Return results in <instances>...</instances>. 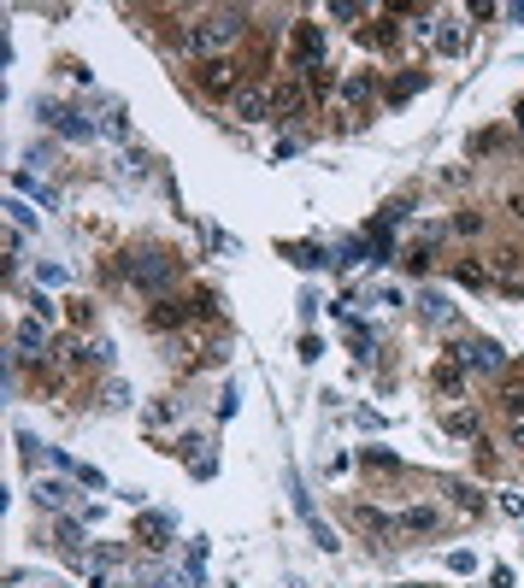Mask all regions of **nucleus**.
I'll list each match as a JSON object with an SVG mask.
<instances>
[{
	"label": "nucleus",
	"mask_w": 524,
	"mask_h": 588,
	"mask_svg": "<svg viewBox=\"0 0 524 588\" xmlns=\"http://www.w3.org/2000/svg\"><path fill=\"white\" fill-rule=\"evenodd\" d=\"M241 36H248V6H207V13H195V24L177 29V47L207 65V59H230Z\"/></svg>",
	"instance_id": "obj_1"
},
{
	"label": "nucleus",
	"mask_w": 524,
	"mask_h": 588,
	"mask_svg": "<svg viewBox=\"0 0 524 588\" xmlns=\"http://www.w3.org/2000/svg\"><path fill=\"white\" fill-rule=\"evenodd\" d=\"M124 277L136 282V289H148V294H159V300H165V289L177 282V253H165V248L130 253V259H124Z\"/></svg>",
	"instance_id": "obj_2"
},
{
	"label": "nucleus",
	"mask_w": 524,
	"mask_h": 588,
	"mask_svg": "<svg viewBox=\"0 0 524 588\" xmlns=\"http://www.w3.org/2000/svg\"><path fill=\"white\" fill-rule=\"evenodd\" d=\"M36 118H42L47 130H59L65 141H95V130H100L83 106H65V100H36Z\"/></svg>",
	"instance_id": "obj_3"
},
{
	"label": "nucleus",
	"mask_w": 524,
	"mask_h": 588,
	"mask_svg": "<svg viewBox=\"0 0 524 588\" xmlns=\"http://www.w3.org/2000/svg\"><path fill=\"white\" fill-rule=\"evenodd\" d=\"M448 359H460L466 371H489V377H507V348L501 341H453L448 348Z\"/></svg>",
	"instance_id": "obj_4"
},
{
	"label": "nucleus",
	"mask_w": 524,
	"mask_h": 588,
	"mask_svg": "<svg viewBox=\"0 0 524 588\" xmlns=\"http://www.w3.org/2000/svg\"><path fill=\"white\" fill-rule=\"evenodd\" d=\"M195 83L207 88L213 100H236L241 88H248V83H241V65H236V59H207V65L195 71Z\"/></svg>",
	"instance_id": "obj_5"
},
{
	"label": "nucleus",
	"mask_w": 524,
	"mask_h": 588,
	"mask_svg": "<svg viewBox=\"0 0 524 588\" xmlns=\"http://www.w3.org/2000/svg\"><path fill=\"white\" fill-rule=\"evenodd\" d=\"M289 59H295V71H300V77H307V71H318V65H325V29H318V24H295Z\"/></svg>",
	"instance_id": "obj_6"
},
{
	"label": "nucleus",
	"mask_w": 524,
	"mask_h": 588,
	"mask_svg": "<svg viewBox=\"0 0 524 588\" xmlns=\"http://www.w3.org/2000/svg\"><path fill=\"white\" fill-rule=\"evenodd\" d=\"M136 542L148 547V553H165L171 542H177V518H165V512H136Z\"/></svg>",
	"instance_id": "obj_7"
},
{
	"label": "nucleus",
	"mask_w": 524,
	"mask_h": 588,
	"mask_svg": "<svg viewBox=\"0 0 524 588\" xmlns=\"http://www.w3.org/2000/svg\"><path fill=\"white\" fill-rule=\"evenodd\" d=\"M230 113H236L241 124H266V118H277V106H271V88L266 83H248L236 100H230Z\"/></svg>",
	"instance_id": "obj_8"
},
{
	"label": "nucleus",
	"mask_w": 524,
	"mask_h": 588,
	"mask_svg": "<svg viewBox=\"0 0 524 588\" xmlns=\"http://www.w3.org/2000/svg\"><path fill=\"white\" fill-rule=\"evenodd\" d=\"M13 359H36V365L47 359V323L42 318H24L13 330Z\"/></svg>",
	"instance_id": "obj_9"
},
{
	"label": "nucleus",
	"mask_w": 524,
	"mask_h": 588,
	"mask_svg": "<svg viewBox=\"0 0 524 588\" xmlns=\"http://www.w3.org/2000/svg\"><path fill=\"white\" fill-rule=\"evenodd\" d=\"M371 95H377V77L371 71H354L348 83H342V100H348V113H342V130H354V106H371Z\"/></svg>",
	"instance_id": "obj_10"
},
{
	"label": "nucleus",
	"mask_w": 524,
	"mask_h": 588,
	"mask_svg": "<svg viewBox=\"0 0 524 588\" xmlns=\"http://www.w3.org/2000/svg\"><path fill=\"white\" fill-rule=\"evenodd\" d=\"M395 524H401V535H436L448 518H442V506H407Z\"/></svg>",
	"instance_id": "obj_11"
},
{
	"label": "nucleus",
	"mask_w": 524,
	"mask_h": 588,
	"mask_svg": "<svg viewBox=\"0 0 524 588\" xmlns=\"http://www.w3.org/2000/svg\"><path fill=\"white\" fill-rule=\"evenodd\" d=\"M307 95H312L307 83H277V88H271V106H277V118L289 124V118H300V113H307Z\"/></svg>",
	"instance_id": "obj_12"
},
{
	"label": "nucleus",
	"mask_w": 524,
	"mask_h": 588,
	"mask_svg": "<svg viewBox=\"0 0 524 588\" xmlns=\"http://www.w3.org/2000/svg\"><path fill=\"white\" fill-rule=\"evenodd\" d=\"M13 189H18V195H24V200H36V206H42V212H54V206H59V195H54V189H47V182H36V177H30V171H13Z\"/></svg>",
	"instance_id": "obj_13"
},
{
	"label": "nucleus",
	"mask_w": 524,
	"mask_h": 588,
	"mask_svg": "<svg viewBox=\"0 0 524 588\" xmlns=\"http://www.w3.org/2000/svg\"><path fill=\"white\" fill-rule=\"evenodd\" d=\"M148 323H154V330H183V323H189V307L165 294V300H154V312H148Z\"/></svg>",
	"instance_id": "obj_14"
},
{
	"label": "nucleus",
	"mask_w": 524,
	"mask_h": 588,
	"mask_svg": "<svg viewBox=\"0 0 524 588\" xmlns=\"http://www.w3.org/2000/svg\"><path fill=\"white\" fill-rule=\"evenodd\" d=\"M442 424H448V435H466V441H483V418H478V412H471V407L448 412V418H442Z\"/></svg>",
	"instance_id": "obj_15"
},
{
	"label": "nucleus",
	"mask_w": 524,
	"mask_h": 588,
	"mask_svg": "<svg viewBox=\"0 0 524 588\" xmlns=\"http://www.w3.org/2000/svg\"><path fill=\"white\" fill-rule=\"evenodd\" d=\"M183 459H189V471H195V476H213V471H218V459L207 453V441H200V435H189V441H183Z\"/></svg>",
	"instance_id": "obj_16"
},
{
	"label": "nucleus",
	"mask_w": 524,
	"mask_h": 588,
	"mask_svg": "<svg viewBox=\"0 0 524 588\" xmlns=\"http://www.w3.org/2000/svg\"><path fill=\"white\" fill-rule=\"evenodd\" d=\"M501 412H507V418H524V371L519 377H501Z\"/></svg>",
	"instance_id": "obj_17"
},
{
	"label": "nucleus",
	"mask_w": 524,
	"mask_h": 588,
	"mask_svg": "<svg viewBox=\"0 0 524 588\" xmlns=\"http://www.w3.org/2000/svg\"><path fill=\"white\" fill-rule=\"evenodd\" d=\"M283 253H289V259H295L300 271H318V265H330V253H325V248H312V241H289Z\"/></svg>",
	"instance_id": "obj_18"
},
{
	"label": "nucleus",
	"mask_w": 524,
	"mask_h": 588,
	"mask_svg": "<svg viewBox=\"0 0 524 588\" xmlns=\"http://www.w3.org/2000/svg\"><path fill=\"white\" fill-rule=\"evenodd\" d=\"M436 389H442V394L466 389V365H460V359H442V365H436Z\"/></svg>",
	"instance_id": "obj_19"
},
{
	"label": "nucleus",
	"mask_w": 524,
	"mask_h": 588,
	"mask_svg": "<svg viewBox=\"0 0 524 588\" xmlns=\"http://www.w3.org/2000/svg\"><path fill=\"white\" fill-rule=\"evenodd\" d=\"M65 500H72V489H65V483H36V506H47V512H65Z\"/></svg>",
	"instance_id": "obj_20"
},
{
	"label": "nucleus",
	"mask_w": 524,
	"mask_h": 588,
	"mask_svg": "<svg viewBox=\"0 0 524 588\" xmlns=\"http://www.w3.org/2000/svg\"><path fill=\"white\" fill-rule=\"evenodd\" d=\"M412 307H418V318H425V323H448V300H442V294H418V300H412Z\"/></svg>",
	"instance_id": "obj_21"
},
{
	"label": "nucleus",
	"mask_w": 524,
	"mask_h": 588,
	"mask_svg": "<svg viewBox=\"0 0 524 588\" xmlns=\"http://www.w3.org/2000/svg\"><path fill=\"white\" fill-rule=\"evenodd\" d=\"M453 282H466V289H483V282H489V265H478V259H453Z\"/></svg>",
	"instance_id": "obj_22"
},
{
	"label": "nucleus",
	"mask_w": 524,
	"mask_h": 588,
	"mask_svg": "<svg viewBox=\"0 0 524 588\" xmlns=\"http://www.w3.org/2000/svg\"><path fill=\"white\" fill-rule=\"evenodd\" d=\"M418 88H425V77H418V71H407V77H395V83H389V106H401V100H412Z\"/></svg>",
	"instance_id": "obj_23"
},
{
	"label": "nucleus",
	"mask_w": 524,
	"mask_h": 588,
	"mask_svg": "<svg viewBox=\"0 0 524 588\" xmlns=\"http://www.w3.org/2000/svg\"><path fill=\"white\" fill-rule=\"evenodd\" d=\"M495 147H507V130H478V136H471V159L495 154Z\"/></svg>",
	"instance_id": "obj_24"
},
{
	"label": "nucleus",
	"mask_w": 524,
	"mask_h": 588,
	"mask_svg": "<svg viewBox=\"0 0 524 588\" xmlns=\"http://www.w3.org/2000/svg\"><path fill=\"white\" fill-rule=\"evenodd\" d=\"M100 130H106V136H130V124H124V106H113V100H106V106H100Z\"/></svg>",
	"instance_id": "obj_25"
},
{
	"label": "nucleus",
	"mask_w": 524,
	"mask_h": 588,
	"mask_svg": "<svg viewBox=\"0 0 524 588\" xmlns=\"http://www.w3.org/2000/svg\"><path fill=\"white\" fill-rule=\"evenodd\" d=\"M466 47V29H453V24H436V54H460Z\"/></svg>",
	"instance_id": "obj_26"
},
{
	"label": "nucleus",
	"mask_w": 524,
	"mask_h": 588,
	"mask_svg": "<svg viewBox=\"0 0 524 588\" xmlns=\"http://www.w3.org/2000/svg\"><path fill=\"white\" fill-rule=\"evenodd\" d=\"M6 212H13V224H18V230H30V224H36V212H30V200H24V195H13V200H6Z\"/></svg>",
	"instance_id": "obj_27"
},
{
	"label": "nucleus",
	"mask_w": 524,
	"mask_h": 588,
	"mask_svg": "<svg viewBox=\"0 0 524 588\" xmlns=\"http://www.w3.org/2000/svg\"><path fill=\"white\" fill-rule=\"evenodd\" d=\"M401 265H407L412 277H425V271H430V253L425 248H407V253H401Z\"/></svg>",
	"instance_id": "obj_28"
},
{
	"label": "nucleus",
	"mask_w": 524,
	"mask_h": 588,
	"mask_svg": "<svg viewBox=\"0 0 524 588\" xmlns=\"http://www.w3.org/2000/svg\"><path fill=\"white\" fill-rule=\"evenodd\" d=\"M453 506H460V512H466V518H478V512H483L478 489H453Z\"/></svg>",
	"instance_id": "obj_29"
},
{
	"label": "nucleus",
	"mask_w": 524,
	"mask_h": 588,
	"mask_svg": "<svg viewBox=\"0 0 524 588\" xmlns=\"http://www.w3.org/2000/svg\"><path fill=\"white\" fill-rule=\"evenodd\" d=\"M366 465H377V471H401V459L389 448H366Z\"/></svg>",
	"instance_id": "obj_30"
},
{
	"label": "nucleus",
	"mask_w": 524,
	"mask_h": 588,
	"mask_svg": "<svg viewBox=\"0 0 524 588\" xmlns=\"http://www.w3.org/2000/svg\"><path fill=\"white\" fill-rule=\"evenodd\" d=\"M72 476H77V483H83V489H106V476H100L95 465H72Z\"/></svg>",
	"instance_id": "obj_31"
},
{
	"label": "nucleus",
	"mask_w": 524,
	"mask_h": 588,
	"mask_svg": "<svg viewBox=\"0 0 524 588\" xmlns=\"http://www.w3.org/2000/svg\"><path fill=\"white\" fill-rule=\"evenodd\" d=\"M453 230H460V236H478L483 218H478V212H453Z\"/></svg>",
	"instance_id": "obj_32"
},
{
	"label": "nucleus",
	"mask_w": 524,
	"mask_h": 588,
	"mask_svg": "<svg viewBox=\"0 0 524 588\" xmlns=\"http://www.w3.org/2000/svg\"><path fill=\"white\" fill-rule=\"evenodd\" d=\"M448 571H460V576L478 571V553H466V547H460V553H448Z\"/></svg>",
	"instance_id": "obj_33"
},
{
	"label": "nucleus",
	"mask_w": 524,
	"mask_h": 588,
	"mask_svg": "<svg viewBox=\"0 0 524 588\" xmlns=\"http://www.w3.org/2000/svg\"><path fill=\"white\" fill-rule=\"evenodd\" d=\"M354 353H359V359H371V353H377V336H371V330H354Z\"/></svg>",
	"instance_id": "obj_34"
},
{
	"label": "nucleus",
	"mask_w": 524,
	"mask_h": 588,
	"mask_svg": "<svg viewBox=\"0 0 524 588\" xmlns=\"http://www.w3.org/2000/svg\"><path fill=\"white\" fill-rule=\"evenodd\" d=\"M507 441H512V448H524V418H512V424H507Z\"/></svg>",
	"instance_id": "obj_35"
},
{
	"label": "nucleus",
	"mask_w": 524,
	"mask_h": 588,
	"mask_svg": "<svg viewBox=\"0 0 524 588\" xmlns=\"http://www.w3.org/2000/svg\"><path fill=\"white\" fill-rule=\"evenodd\" d=\"M507 18H512V24H524V0H519V6H507Z\"/></svg>",
	"instance_id": "obj_36"
},
{
	"label": "nucleus",
	"mask_w": 524,
	"mask_h": 588,
	"mask_svg": "<svg viewBox=\"0 0 524 588\" xmlns=\"http://www.w3.org/2000/svg\"><path fill=\"white\" fill-rule=\"evenodd\" d=\"M512 124H519V130H524V100H519V106H512Z\"/></svg>",
	"instance_id": "obj_37"
},
{
	"label": "nucleus",
	"mask_w": 524,
	"mask_h": 588,
	"mask_svg": "<svg viewBox=\"0 0 524 588\" xmlns=\"http://www.w3.org/2000/svg\"><path fill=\"white\" fill-rule=\"evenodd\" d=\"M512 212H519V218H524V195H512Z\"/></svg>",
	"instance_id": "obj_38"
}]
</instances>
